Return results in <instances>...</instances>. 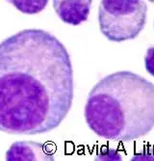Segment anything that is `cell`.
<instances>
[{"mask_svg":"<svg viewBox=\"0 0 154 161\" xmlns=\"http://www.w3.org/2000/svg\"><path fill=\"white\" fill-rule=\"evenodd\" d=\"M74 97L66 47L43 29H24L0 42V131L37 135L57 128Z\"/></svg>","mask_w":154,"mask_h":161,"instance_id":"cell-1","label":"cell"},{"mask_svg":"<svg viewBox=\"0 0 154 161\" xmlns=\"http://www.w3.org/2000/svg\"><path fill=\"white\" fill-rule=\"evenodd\" d=\"M84 116L89 128L106 140L142 138L154 128V84L128 70L108 75L89 93Z\"/></svg>","mask_w":154,"mask_h":161,"instance_id":"cell-2","label":"cell"},{"mask_svg":"<svg viewBox=\"0 0 154 161\" xmlns=\"http://www.w3.org/2000/svg\"><path fill=\"white\" fill-rule=\"evenodd\" d=\"M147 10L144 0H101L98 8L100 32L110 42L134 40L146 26Z\"/></svg>","mask_w":154,"mask_h":161,"instance_id":"cell-3","label":"cell"},{"mask_svg":"<svg viewBox=\"0 0 154 161\" xmlns=\"http://www.w3.org/2000/svg\"><path fill=\"white\" fill-rule=\"evenodd\" d=\"M7 161H54V153L45 144L35 141L15 142L6 153Z\"/></svg>","mask_w":154,"mask_h":161,"instance_id":"cell-4","label":"cell"},{"mask_svg":"<svg viewBox=\"0 0 154 161\" xmlns=\"http://www.w3.org/2000/svg\"><path fill=\"white\" fill-rule=\"evenodd\" d=\"M52 3L63 22L76 26L88 19L93 0H52Z\"/></svg>","mask_w":154,"mask_h":161,"instance_id":"cell-5","label":"cell"},{"mask_svg":"<svg viewBox=\"0 0 154 161\" xmlns=\"http://www.w3.org/2000/svg\"><path fill=\"white\" fill-rule=\"evenodd\" d=\"M18 11L26 14H36L44 11L49 0H6Z\"/></svg>","mask_w":154,"mask_h":161,"instance_id":"cell-6","label":"cell"},{"mask_svg":"<svg viewBox=\"0 0 154 161\" xmlns=\"http://www.w3.org/2000/svg\"><path fill=\"white\" fill-rule=\"evenodd\" d=\"M95 160L101 161H120L122 160L121 154L115 149H103L99 151V153L96 154Z\"/></svg>","mask_w":154,"mask_h":161,"instance_id":"cell-7","label":"cell"},{"mask_svg":"<svg viewBox=\"0 0 154 161\" xmlns=\"http://www.w3.org/2000/svg\"><path fill=\"white\" fill-rule=\"evenodd\" d=\"M145 67L148 74L154 77V47H150L145 55Z\"/></svg>","mask_w":154,"mask_h":161,"instance_id":"cell-8","label":"cell"},{"mask_svg":"<svg viewBox=\"0 0 154 161\" xmlns=\"http://www.w3.org/2000/svg\"><path fill=\"white\" fill-rule=\"evenodd\" d=\"M132 161H146V160H154V151H147L140 153H136L131 158Z\"/></svg>","mask_w":154,"mask_h":161,"instance_id":"cell-9","label":"cell"},{"mask_svg":"<svg viewBox=\"0 0 154 161\" xmlns=\"http://www.w3.org/2000/svg\"><path fill=\"white\" fill-rule=\"evenodd\" d=\"M148 1H149L150 3H154V0H148Z\"/></svg>","mask_w":154,"mask_h":161,"instance_id":"cell-10","label":"cell"}]
</instances>
